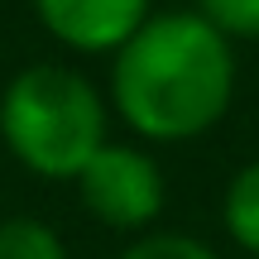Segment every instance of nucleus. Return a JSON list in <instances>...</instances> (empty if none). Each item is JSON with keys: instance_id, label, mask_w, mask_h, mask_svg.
<instances>
[{"instance_id": "nucleus-7", "label": "nucleus", "mask_w": 259, "mask_h": 259, "mask_svg": "<svg viewBox=\"0 0 259 259\" xmlns=\"http://www.w3.org/2000/svg\"><path fill=\"white\" fill-rule=\"evenodd\" d=\"M120 259H221L216 245L187 231H144L120 250Z\"/></svg>"}, {"instance_id": "nucleus-6", "label": "nucleus", "mask_w": 259, "mask_h": 259, "mask_svg": "<svg viewBox=\"0 0 259 259\" xmlns=\"http://www.w3.org/2000/svg\"><path fill=\"white\" fill-rule=\"evenodd\" d=\"M0 259H72V254L48 221L10 216V221H0Z\"/></svg>"}, {"instance_id": "nucleus-1", "label": "nucleus", "mask_w": 259, "mask_h": 259, "mask_svg": "<svg viewBox=\"0 0 259 259\" xmlns=\"http://www.w3.org/2000/svg\"><path fill=\"white\" fill-rule=\"evenodd\" d=\"M235 44L197 10H154L111 53V115L139 144H192L231 115Z\"/></svg>"}, {"instance_id": "nucleus-2", "label": "nucleus", "mask_w": 259, "mask_h": 259, "mask_svg": "<svg viewBox=\"0 0 259 259\" xmlns=\"http://www.w3.org/2000/svg\"><path fill=\"white\" fill-rule=\"evenodd\" d=\"M111 139V101L67 63L19 67L0 92V144L24 173L72 183Z\"/></svg>"}, {"instance_id": "nucleus-3", "label": "nucleus", "mask_w": 259, "mask_h": 259, "mask_svg": "<svg viewBox=\"0 0 259 259\" xmlns=\"http://www.w3.org/2000/svg\"><path fill=\"white\" fill-rule=\"evenodd\" d=\"M72 183H77L87 216L101 221L106 231L144 235L158 226V216L168 206L163 163L144 144H125V139H106Z\"/></svg>"}, {"instance_id": "nucleus-8", "label": "nucleus", "mask_w": 259, "mask_h": 259, "mask_svg": "<svg viewBox=\"0 0 259 259\" xmlns=\"http://www.w3.org/2000/svg\"><path fill=\"white\" fill-rule=\"evenodd\" d=\"M192 10L211 29H221L235 48L259 44V0H192Z\"/></svg>"}, {"instance_id": "nucleus-5", "label": "nucleus", "mask_w": 259, "mask_h": 259, "mask_svg": "<svg viewBox=\"0 0 259 259\" xmlns=\"http://www.w3.org/2000/svg\"><path fill=\"white\" fill-rule=\"evenodd\" d=\"M221 231L231 235L235 250L259 259V158L240 163L231 173V183H226V192H221Z\"/></svg>"}, {"instance_id": "nucleus-4", "label": "nucleus", "mask_w": 259, "mask_h": 259, "mask_svg": "<svg viewBox=\"0 0 259 259\" xmlns=\"http://www.w3.org/2000/svg\"><path fill=\"white\" fill-rule=\"evenodd\" d=\"M48 38L82 58H111L154 15V0H29Z\"/></svg>"}]
</instances>
